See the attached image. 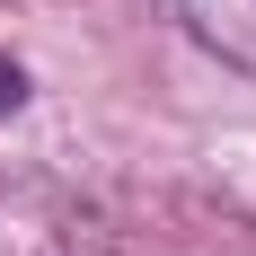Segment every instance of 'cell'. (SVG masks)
I'll return each mask as SVG.
<instances>
[{
    "mask_svg": "<svg viewBox=\"0 0 256 256\" xmlns=\"http://www.w3.org/2000/svg\"><path fill=\"white\" fill-rule=\"evenodd\" d=\"M168 18H177L212 62H230V71L256 80V0H168Z\"/></svg>",
    "mask_w": 256,
    "mask_h": 256,
    "instance_id": "cell-1",
    "label": "cell"
},
{
    "mask_svg": "<svg viewBox=\"0 0 256 256\" xmlns=\"http://www.w3.org/2000/svg\"><path fill=\"white\" fill-rule=\"evenodd\" d=\"M18 98H26V80H18V62H0V115H9Z\"/></svg>",
    "mask_w": 256,
    "mask_h": 256,
    "instance_id": "cell-2",
    "label": "cell"
}]
</instances>
